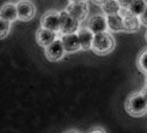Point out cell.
I'll return each mask as SVG.
<instances>
[{"instance_id": "1", "label": "cell", "mask_w": 147, "mask_h": 133, "mask_svg": "<svg viewBox=\"0 0 147 133\" xmlns=\"http://www.w3.org/2000/svg\"><path fill=\"white\" fill-rule=\"evenodd\" d=\"M126 110L134 117H140L147 112V100L142 92L131 94L126 101Z\"/></svg>"}, {"instance_id": "2", "label": "cell", "mask_w": 147, "mask_h": 133, "mask_svg": "<svg viewBox=\"0 0 147 133\" xmlns=\"http://www.w3.org/2000/svg\"><path fill=\"white\" fill-rule=\"evenodd\" d=\"M115 47V40L113 36L105 32H101L95 34L93 44H92V50L97 54H106L110 52Z\"/></svg>"}, {"instance_id": "3", "label": "cell", "mask_w": 147, "mask_h": 133, "mask_svg": "<svg viewBox=\"0 0 147 133\" xmlns=\"http://www.w3.org/2000/svg\"><path fill=\"white\" fill-rule=\"evenodd\" d=\"M80 21L74 18L67 9L60 12V29L59 32L63 34L77 33L80 30Z\"/></svg>"}, {"instance_id": "4", "label": "cell", "mask_w": 147, "mask_h": 133, "mask_svg": "<svg viewBox=\"0 0 147 133\" xmlns=\"http://www.w3.org/2000/svg\"><path fill=\"white\" fill-rule=\"evenodd\" d=\"M65 49L61 39H55L51 44L45 47V54L49 60L57 62L63 58Z\"/></svg>"}, {"instance_id": "5", "label": "cell", "mask_w": 147, "mask_h": 133, "mask_svg": "<svg viewBox=\"0 0 147 133\" xmlns=\"http://www.w3.org/2000/svg\"><path fill=\"white\" fill-rule=\"evenodd\" d=\"M18 20L24 22L30 21L36 14V7L29 0H21L16 3Z\"/></svg>"}, {"instance_id": "6", "label": "cell", "mask_w": 147, "mask_h": 133, "mask_svg": "<svg viewBox=\"0 0 147 133\" xmlns=\"http://www.w3.org/2000/svg\"><path fill=\"white\" fill-rule=\"evenodd\" d=\"M122 14L124 16V30L127 32H136L140 28L141 20L140 16L131 12L129 9H122Z\"/></svg>"}, {"instance_id": "7", "label": "cell", "mask_w": 147, "mask_h": 133, "mask_svg": "<svg viewBox=\"0 0 147 133\" xmlns=\"http://www.w3.org/2000/svg\"><path fill=\"white\" fill-rule=\"evenodd\" d=\"M41 27L58 32L60 29V12L50 10L41 18Z\"/></svg>"}, {"instance_id": "8", "label": "cell", "mask_w": 147, "mask_h": 133, "mask_svg": "<svg viewBox=\"0 0 147 133\" xmlns=\"http://www.w3.org/2000/svg\"><path fill=\"white\" fill-rule=\"evenodd\" d=\"M67 10L78 21L83 22L87 18L88 12H89V6H88L86 1L83 2H69L67 5Z\"/></svg>"}, {"instance_id": "9", "label": "cell", "mask_w": 147, "mask_h": 133, "mask_svg": "<svg viewBox=\"0 0 147 133\" xmlns=\"http://www.w3.org/2000/svg\"><path fill=\"white\" fill-rule=\"evenodd\" d=\"M62 43H63L64 49L67 53H73L80 50L81 47L80 39H79L78 33H69V34H63L61 37Z\"/></svg>"}, {"instance_id": "10", "label": "cell", "mask_w": 147, "mask_h": 133, "mask_svg": "<svg viewBox=\"0 0 147 133\" xmlns=\"http://www.w3.org/2000/svg\"><path fill=\"white\" fill-rule=\"evenodd\" d=\"M56 33L57 32H55V31L41 27L40 29H38V31L36 33V40L40 46L46 47V46H48L49 44L52 43L55 39H57L56 38Z\"/></svg>"}, {"instance_id": "11", "label": "cell", "mask_w": 147, "mask_h": 133, "mask_svg": "<svg viewBox=\"0 0 147 133\" xmlns=\"http://www.w3.org/2000/svg\"><path fill=\"white\" fill-rule=\"evenodd\" d=\"M88 28H89L94 34L105 32L108 29L106 16H100V14L93 16L89 21H88Z\"/></svg>"}, {"instance_id": "12", "label": "cell", "mask_w": 147, "mask_h": 133, "mask_svg": "<svg viewBox=\"0 0 147 133\" xmlns=\"http://www.w3.org/2000/svg\"><path fill=\"white\" fill-rule=\"evenodd\" d=\"M77 33H78L79 39H80L82 49L88 50V49L92 48V44H93L95 36L94 33L92 32L89 28H81Z\"/></svg>"}, {"instance_id": "13", "label": "cell", "mask_w": 147, "mask_h": 133, "mask_svg": "<svg viewBox=\"0 0 147 133\" xmlns=\"http://www.w3.org/2000/svg\"><path fill=\"white\" fill-rule=\"evenodd\" d=\"M106 21L108 30L113 32H121L124 30V16L121 12L106 16Z\"/></svg>"}, {"instance_id": "14", "label": "cell", "mask_w": 147, "mask_h": 133, "mask_svg": "<svg viewBox=\"0 0 147 133\" xmlns=\"http://www.w3.org/2000/svg\"><path fill=\"white\" fill-rule=\"evenodd\" d=\"M0 18L6 20L8 22H14L16 18H18V7L16 4L13 3H6L1 8V14H0Z\"/></svg>"}, {"instance_id": "15", "label": "cell", "mask_w": 147, "mask_h": 133, "mask_svg": "<svg viewBox=\"0 0 147 133\" xmlns=\"http://www.w3.org/2000/svg\"><path fill=\"white\" fill-rule=\"evenodd\" d=\"M102 7V12L108 16V14H119L122 12V5L119 4V0H106L103 4L101 5Z\"/></svg>"}, {"instance_id": "16", "label": "cell", "mask_w": 147, "mask_h": 133, "mask_svg": "<svg viewBox=\"0 0 147 133\" xmlns=\"http://www.w3.org/2000/svg\"><path fill=\"white\" fill-rule=\"evenodd\" d=\"M146 7L147 4L145 0H134L128 9L133 14H137V16H141L143 14V12L146 9Z\"/></svg>"}, {"instance_id": "17", "label": "cell", "mask_w": 147, "mask_h": 133, "mask_svg": "<svg viewBox=\"0 0 147 133\" xmlns=\"http://www.w3.org/2000/svg\"><path fill=\"white\" fill-rule=\"evenodd\" d=\"M138 66L141 71L147 74V49L143 50L138 58Z\"/></svg>"}, {"instance_id": "18", "label": "cell", "mask_w": 147, "mask_h": 133, "mask_svg": "<svg viewBox=\"0 0 147 133\" xmlns=\"http://www.w3.org/2000/svg\"><path fill=\"white\" fill-rule=\"evenodd\" d=\"M10 22L0 18V35H1V39H4L7 36V34L10 31Z\"/></svg>"}, {"instance_id": "19", "label": "cell", "mask_w": 147, "mask_h": 133, "mask_svg": "<svg viewBox=\"0 0 147 133\" xmlns=\"http://www.w3.org/2000/svg\"><path fill=\"white\" fill-rule=\"evenodd\" d=\"M134 0H119V4L122 5L123 9H128L130 7V5L132 4Z\"/></svg>"}, {"instance_id": "20", "label": "cell", "mask_w": 147, "mask_h": 133, "mask_svg": "<svg viewBox=\"0 0 147 133\" xmlns=\"http://www.w3.org/2000/svg\"><path fill=\"white\" fill-rule=\"evenodd\" d=\"M140 20H141V23L147 27V7L144 12H143V14L140 16Z\"/></svg>"}, {"instance_id": "21", "label": "cell", "mask_w": 147, "mask_h": 133, "mask_svg": "<svg viewBox=\"0 0 147 133\" xmlns=\"http://www.w3.org/2000/svg\"><path fill=\"white\" fill-rule=\"evenodd\" d=\"M142 94L144 95V97H145V99L147 100V85L145 86L144 88H143V90H142Z\"/></svg>"}, {"instance_id": "22", "label": "cell", "mask_w": 147, "mask_h": 133, "mask_svg": "<svg viewBox=\"0 0 147 133\" xmlns=\"http://www.w3.org/2000/svg\"><path fill=\"white\" fill-rule=\"evenodd\" d=\"M105 1H106V0H93V2H94V3H96V4H100V5L103 4Z\"/></svg>"}, {"instance_id": "23", "label": "cell", "mask_w": 147, "mask_h": 133, "mask_svg": "<svg viewBox=\"0 0 147 133\" xmlns=\"http://www.w3.org/2000/svg\"><path fill=\"white\" fill-rule=\"evenodd\" d=\"M69 2H83V1H87V0H69Z\"/></svg>"}, {"instance_id": "24", "label": "cell", "mask_w": 147, "mask_h": 133, "mask_svg": "<svg viewBox=\"0 0 147 133\" xmlns=\"http://www.w3.org/2000/svg\"><path fill=\"white\" fill-rule=\"evenodd\" d=\"M146 85H147V76H146Z\"/></svg>"}, {"instance_id": "25", "label": "cell", "mask_w": 147, "mask_h": 133, "mask_svg": "<svg viewBox=\"0 0 147 133\" xmlns=\"http://www.w3.org/2000/svg\"><path fill=\"white\" fill-rule=\"evenodd\" d=\"M146 39H147V33H146Z\"/></svg>"}]
</instances>
